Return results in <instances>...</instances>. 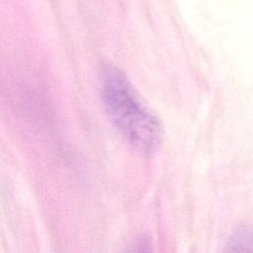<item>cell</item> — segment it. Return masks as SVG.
<instances>
[{"label":"cell","instance_id":"1","mask_svg":"<svg viewBox=\"0 0 253 253\" xmlns=\"http://www.w3.org/2000/svg\"><path fill=\"white\" fill-rule=\"evenodd\" d=\"M103 100L113 123L130 144L142 151L152 150L157 145L158 122L116 70H108L104 76Z\"/></svg>","mask_w":253,"mask_h":253}]
</instances>
